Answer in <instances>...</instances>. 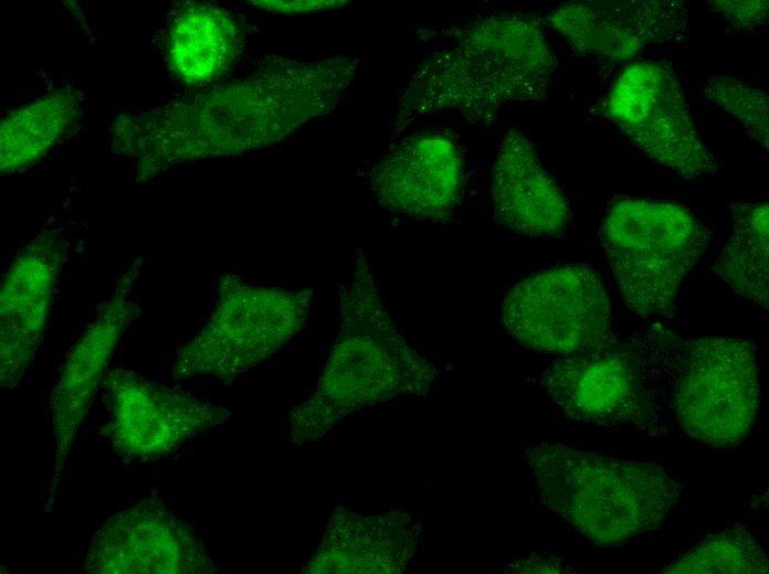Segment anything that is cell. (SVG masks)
Returning <instances> with one entry per match:
<instances>
[{
    "mask_svg": "<svg viewBox=\"0 0 769 574\" xmlns=\"http://www.w3.org/2000/svg\"><path fill=\"white\" fill-rule=\"evenodd\" d=\"M599 237L625 306L639 316L670 317L710 235L684 205L623 198L610 205Z\"/></svg>",
    "mask_w": 769,
    "mask_h": 574,
    "instance_id": "obj_5",
    "label": "cell"
},
{
    "mask_svg": "<svg viewBox=\"0 0 769 574\" xmlns=\"http://www.w3.org/2000/svg\"><path fill=\"white\" fill-rule=\"evenodd\" d=\"M465 164L459 147L440 132H418L399 141L369 172V185L386 210L443 222L460 205Z\"/></svg>",
    "mask_w": 769,
    "mask_h": 574,
    "instance_id": "obj_16",
    "label": "cell"
},
{
    "mask_svg": "<svg viewBox=\"0 0 769 574\" xmlns=\"http://www.w3.org/2000/svg\"><path fill=\"white\" fill-rule=\"evenodd\" d=\"M421 532V525L399 510L359 514L338 507L319 546L301 573H401L417 550Z\"/></svg>",
    "mask_w": 769,
    "mask_h": 574,
    "instance_id": "obj_18",
    "label": "cell"
},
{
    "mask_svg": "<svg viewBox=\"0 0 769 574\" xmlns=\"http://www.w3.org/2000/svg\"><path fill=\"white\" fill-rule=\"evenodd\" d=\"M604 114L645 156L682 178L718 172L671 63L642 61L625 67L605 98Z\"/></svg>",
    "mask_w": 769,
    "mask_h": 574,
    "instance_id": "obj_8",
    "label": "cell"
},
{
    "mask_svg": "<svg viewBox=\"0 0 769 574\" xmlns=\"http://www.w3.org/2000/svg\"><path fill=\"white\" fill-rule=\"evenodd\" d=\"M525 460L541 502L599 546L655 530L681 497L662 467L625 461L558 443L529 447Z\"/></svg>",
    "mask_w": 769,
    "mask_h": 574,
    "instance_id": "obj_4",
    "label": "cell"
},
{
    "mask_svg": "<svg viewBox=\"0 0 769 574\" xmlns=\"http://www.w3.org/2000/svg\"><path fill=\"white\" fill-rule=\"evenodd\" d=\"M83 114V96L63 87L13 110L0 125V170L8 174L42 159Z\"/></svg>",
    "mask_w": 769,
    "mask_h": 574,
    "instance_id": "obj_20",
    "label": "cell"
},
{
    "mask_svg": "<svg viewBox=\"0 0 769 574\" xmlns=\"http://www.w3.org/2000/svg\"><path fill=\"white\" fill-rule=\"evenodd\" d=\"M141 264L140 259H135L118 279L110 298L70 349L59 372L50 396L55 455L52 491L61 480L69 454L116 347L127 327L140 313L139 306L129 298V294Z\"/></svg>",
    "mask_w": 769,
    "mask_h": 574,
    "instance_id": "obj_15",
    "label": "cell"
},
{
    "mask_svg": "<svg viewBox=\"0 0 769 574\" xmlns=\"http://www.w3.org/2000/svg\"><path fill=\"white\" fill-rule=\"evenodd\" d=\"M705 97L737 119L768 153L769 99L766 91L741 79L717 74L702 83Z\"/></svg>",
    "mask_w": 769,
    "mask_h": 574,
    "instance_id": "obj_23",
    "label": "cell"
},
{
    "mask_svg": "<svg viewBox=\"0 0 769 574\" xmlns=\"http://www.w3.org/2000/svg\"><path fill=\"white\" fill-rule=\"evenodd\" d=\"M447 33L443 47L414 70L398 120L454 111L470 123L487 125L506 105L544 98L558 60L535 18L503 12Z\"/></svg>",
    "mask_w": 769,
    "mask_h": 574,
    "instance_id": "obj_2",
    "label": "cell"
},
{
    "mask_svg": "<svg viewBox=\"0 0 769 574\" xmlns=\"http://www.w3.org/2000/svg\"><path fill=\"white\" fill-rule=\"evenodd\" d=\"M688 2L682 0L571 1L552 9L547 24L578 55L624 63L650 47L683 42Z\"/></svg>",
    "mask_w": 769,
    "mask_h": 574,
    "instance_id": "obj_12",
    "label": "cell"
},
{
    "mask_svg": "<svg viewBox=\"0 0 769 574\" xmlns=\"http://www.w3.org/2000/svg\"><path fill=\"white\" fill-rule=\"evenodd\" d=\"M539 385L577 422L642 426L651 416L636 358L611 339L554 361L541 372Z\"/></svg>",
    "mask_w": 769,
    "mask_h": 574,
    "instance_id": "obj_14",
    "label": "cell"
},
{
    "mask_svg": "<svg viewBox=\"0 0 769 574\" xmlns=\"http://www.w3.org/2000/svg\"><path fill=\"white\" fill-rule=\"evenodd\" d=\"M734 230L715 270L737 294L768 308L769 209L767 202L730 205Z\"/></svg>",
    "mask_w": 769,
    "mask_h": 574,
    "instance_id": "obj_21",
    "label": "cell"
},
{
    "mask_svg": "<svg viewBox=\"0 0 769 574\" xmlns=\"http://www.w3.org/2000/svg\"><path fill=\"white\" fill-rule=\"evenodd\" d=\"M509 572L513 573H559L563 572V566L559 563V560H539L534 557H528L525 560H519L514 564H509Z\"/></svg>",
    "mask_w": 769,
    "mask_h": 574,
    "instance_id": "obj_26",
    "label": "cell"
},
{
    "mask_svg": "<svg viewBox=\"0 0 769 574\" xmlns=\"http://www.w3.org/2000/svg\"><path fill=\"white\" fill-rule=\"evenodd\" d=\"M491 194L494 221L519 236L559 237L569 224L566 194L541 164L533 141L517 128H509L498 146Z\"/></svg>",
    "mask_w": 769,
    "mask_h": 574,
    "instance_id": "obj_17",
    "label": "cell"
},
{
    "mask_svg": "<svg viewBox=\"0 0 769 574\" xmlns=\"http://www.w3.org/2000/svg\"><path fill=\"white\" fill-rule=\"evenodd\" d=\"M357 64L350 56H272L240 79L118 116L110 126L113 151L137 159L138 180L149 181L180 163L274 146L333 111Z\"/></svg>",
    "mask_w": 769,
    "mask_h": 574,
    "instance_id": "obj_1",
    "label": "cell"
},
{
    "mask_svg": "<svg viewBox=\"0 0 769 574\" xmlns=\"http://www.w3.org/2000/svg\"><path fill=\"white\" fill-rule=\"evenodd\" d=\"M768 559L742 527L707 534L663 573H767Z\"/></svg>",
    "mask_w": 769,
    "mask_h": 574,
    "instance_id": "obj_22",
    "label": "cell"
},
{
    "mask_svg": "<svg viewBox=\"0 0 769 574\" xmlns=\"http://www.w3.org/2000/svg\"><path fill=\"white\" fill-rule=\"evenodd\" d=\"M70 243L64 227H48L17 253L3 274L0 287L1 387H14L40 350Z\"/></svg>",
    "mask_w": 769,
    "mask_h": 574,
    "instance_id": "obj_13",
    "label": "cell"
},
{
    "mask_svg": "<svg viewBox=\"0 0 769 574\" xmlns=\"http://www.w3.org/2000/svg\"><path fill=\"white\" fill-rule=\"evenodd\" d=\"M166 47L173 73L188 84L203 85L231 68L240 54V38L224 10L188 2L173 14Z\"/></svg>",
    "mask_w": 769,
    "mask_h": 574,
    "instance_id": "obj_19",
    "label": "cell"
},
{
    "mask_svg": "<svg viewBox=\"0 0 769 574\" xmlns=\"http://www.w3.org/2000/svg\"><path fill=\"white\" fill-rule=\"evenodd\" d=\"M502 320L524 347L567 355L610 339V300L591 266L566 264L517 283L504 298Z\"/></svg>",
    "mask_w": 769,
    "mask_h": 574,
    "instance_id": "obj_9",
    "label": "cell"
},
{
    "mask_svg": "<svg viewBox=\"0 0 769 574\" xmlns=\"http://www.w3.org/2000/svg\"><path fill=\"white\" fill-rule=\"evenodd\" d=\"M314 290L255 286L220 277L207 323L177 354L172 376L230 380L275 354L305 326Z\"/></svg>",
    "mask_w": 769,
    "mask_h": 574,
    "instance_id": "obj_6",
    "label": "cell"
},
{
    "mask_svg": "<svg viewBox=\"0 0 769 574\" xmlns=\"http://www.w3.org/2000/svg\"><path fill=\"white\" fill-rule=\"evenodd\" d=\"M88 574H213L202 538L157 498L106 519L85 555Z\"/></svg>",
    "mask_w": 769,
    "mask_h": 574,
    "instance_id": "obj_11",
    "label": "cell"
},
{
    "mask_svg": "<svg viewBox=\"0 0 769 574\" xmlns=\"http://www.w3.org/2000/svg\"><path fill=\"white\" fill-rule=\"evenodd\" d=\"M102 390L108 413L105 433L114 453L127 463L167 456L229 416L214 402L126 368L107 371Z\"/></svg>",
    "mask_w": 769,
    "mask_h": 574,
    "instance_id": "obj_10",
    "label": "cell"
},
{
    "mask_svg": "<svg viewBox=\"0 0 769 574\" xmlns=\"http://www.w3.org/2000/svg\"><path fill=\"white\" fill-rule=\"evenodd\" d=\"M339 301L340 328L327 362L310 395L288 416L293 445L322 437L362 407L425 396L440 375L392 322L361 251Z\"/></svg>",
    "mask_w": 769,
    "mask_h": 574,
    "instance_id": "obj_3",
    "label": "cell"
},
{
    "mask_svg": "<svg viewBox=\"0 0 769 574\" xmlns=\"http://www.w3.org/2000/svg\"><path fill=\"white\" fill-rule=\"evenodd\" d=\"M255 6L272 10V11H277V12H286V13H292V12H303V11H312L315 9H324V8H333V7H338L341 3H345L343 1H294V2H288V1H254Z\"/></svg>",
    "mask_w": 769,
    "mask_h": 574,
    "instance_id": "obj_25",
    "label": "cell"
},
{
    "mask_svg": "<svg viewBox=\"0 0 769 574\" xmlns=\"http://www.w3.org/2000/svg\"><path fill=\"white\" fill-rule=\"evenodd\" d=\"M755 346L746 339L706 337L685 350L673 393L681 427L713 448L739 445L759 403Z\"/></svg>",
    "mask_w": 769,
    "mask_h": 574,
    "instance_id": "obj_7",
    "label": "cell"
},
{
    "mask_svg": "<svg viewBox=\"0 0 769 574\" xmlns=\"http://www.w3.org/2000/svg\"><path fill=\"white\" fill-rule=\"evenodd\" d=\"M706 3L738 32H754L768 21V0H709Z\"/></svg>",
    "mask_w": 769,
    "mask_h": 574,
    "instance_id": "obj_24",
    "label": "cell"
}]
</instances>
